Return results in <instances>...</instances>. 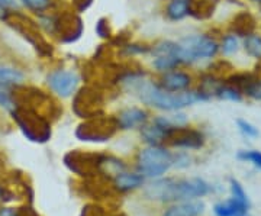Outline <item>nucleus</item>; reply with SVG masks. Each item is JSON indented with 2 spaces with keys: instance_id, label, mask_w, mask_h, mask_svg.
<instances>
[{
  "instance_id": "1",
  "label": "nucleus",
  "mask_w": 261,
  "mask_h": 216,
  "mask_svg": "<svg viewBox=\"0 0 261 216\" xmlns=\"http://www.w3.org/2000/svg\"><path fill=\"white\" fill-rule=\"evenodd\" d=\"M134 94L141 100V103L166 112H177L187 106H193L199 102H206L205 97L196 89H190L186 92L173 93L161 89L155 80L145 78L135 87Z\"/></svg>"
},
{
  "instance_id": "2",
  "label": "nucleus",
  "mask_w": 261,
  "mask_h": 216,
  "mask_svg": "<svg viewBox=\"0 0 261 216\" xmlns=\"http://www.w3.org/2000/svg\"><path fill=\"white\" fill-rule=\"evenodd\" d=\"M211 186L203 179H159L144 187V195L154 202H185L203 198Z\"/></svg>"
},
{
  "instance_id": "3",
  "label": "nucleus",
  "mask_w": 261,
  "mask_h": 216,
  "mask_svg": "<svg viewBox=\"0 0 261 216\" xmlns=\"http://www.w3.org/2000/svg\"><path fill=\"white\" fill-rule=\"evenodd\" d=\"M5 25H8L13 32H16L19 37L23 38L31 47L37 51V54L44 60H51L56 56V47L47 38V35L38 26L35 18H32L29 13L22 10L10 12L8 19L5 20Z\"/></svg>"
},
{
  "instance_id": "4",
  "label": "nucleus",
  "mask_w": 261,
  "mask_h": 216,
  "mask_svg": "<svg viewBox=\"0 0 261 216\" xmlns=\"http://www.w3.org/2000/svg\"><path fill=\"white\" fill-rule=\"evenodd\" d=\"M9 113L19 131L28 141L47 144L51 140L53 121L44 113L20 104H15V107Z\"/></svg>"
},
{
  "instance_id": "5",
  "label": "nucleus",
  "mask_w": 261,
  "mask_h": 216,
  "mask_svg": "<svg viewBox=\"0 0 261 216\" xmlns=\"http://www.w3.org/2000/svg\"><path fill=\"white\" fill-rule=\"evenodd\" d=\"M178 42V60L181 66H195L203 60H212L219 54V41L211 34H193Z\"/></svg>"
},
{
  "instance_id": "6",
  "label": "nucleus",
  "mask_w": 261,
  "mask_h": 216,
  "mask_svg": "<svg viewBox=\"0 0 261 216\" xmlns=\"http://www.w3.org/2000/svg\"><path fill=\"white\" fill-rule=\"evenodd\" d=\"M173 167V152L164 145H147L137 155V171L148 179H159Z\"/></svg>"
},
{
  "instance_id": "7",
  "label": "nucleus",
  "mask_w": 261,
  "mask_h": 216,
  "mask_svg": "<svg viewBox=\"0 0 261 216\" xmlns=\"http://www.w3.org/2000/svg\"><path fill=\"white\" fill-rule=\"evenodd\" d=\"M105 104H106V94L102 87L86 83L84 86H80L77 92L73 94L71 111L74 112L75 116L84 121L103 115Z\"/></svg>"
},
{
  "instance_id": "8",
  "label": "nucleus",
  "mask_w": 261,
  "mask_h": 216,
  "mask_svg": "<svg viewBox=\"0 0 261 216\" xmlns=\"http://www.w3.org/2000/svg\"><path fill=\"white\" fill-rule=\"evenodd\" d=\"M119 131L116 118L111 115H99L90 119H84L75 128V138L83 142L103 144L112 140Z\"/></svg>"
},
{
  "instance_id": "9",
  "label": "nucleus",
  "mask_w": 261,
  "mask_h": 216,
  "mask_svg": "<svg viewBox=\"0 0 261 216\" xmlns=\"http://www.w3.org/2000/svg\"><path fill=\"white\" fill-rule=\"evenodd\" d=\"M84 34V20L80 13L73 9L54 10L53 39L61 45H73Z\"/></svg>"
},
{
  "instance_id": "10",
  "label": "nucleus",
  "mask_w": 261,
  "mask_h": 216,
  "mask_svg": "<svg viewBox=\"0 0 261 216\" xmlns=\"http://www.w3.org/2000/svg\"><path fill=\"white\" fill-rule=\"evenodd\" d=\"M80 74L67 67H56L45 74V85L48 90L56 96L57 99H68L80 87Z\"/></svg>"
},
{
  "instance_id": "11",
  "label": "nucleus",
  "mask_w": 261,
  "mask_h": 216,
  "mask_svg": "<svg viewBox=\"0 0 261 216\" xmlns=\"http://www.w3.org/2000/svg\"><path fill=\"white\" fill-rule=\"evenodd\" d=\"M103 154L74 150L64 155V166L80 177L100 174V161Z\"/></svg>"
},
{
  "instance_id": "12",
  "label": "nucleus",
  "mask_w": 261,
  "mask_h": 216,
  "mask_svg": "<svg viewBox=\"0 0 261 216\" xmlns=\"http://www.w3.org/2000/svg\"><path fill=\"white\" fill-rule=\"evenodd\" d=\"M206 144L205 133L193 126H174L167 133L164 141L166 147L178 150H200Z\"/></svg>"
},
{
  "instance_id": "13",
  "label": "nucleus",
  "mask_w": 261,
  "mask_h": 216,
  "mask_svg": "<svg viewBox=\"0 0 261 216\" xmlns=\"http://www.w3.org/2000/svg\"><path fill=\"white\" fill-rule=\"evenodd\" d=\"M157 85L167 90V92H173V93H180V92H186L193 87V83L196 82L195 75L190 71L181 70V68H176L167 73L160 74V77L155 80Z\"/></svg>"
},
{
  "instance_id": "14",
  "label": "nucleus",
  "mask_w": 261,
  "mask_h": 216,
  "mask_svg": "<svg viewBox=\"0 0 261 216\" xmlns=\"http://www.w3.org/2000/svg\"><path fill=\"white\" fill-rule=\"evenodd\" d=\"M257 28H258V20L250 10H238L228 22V32L233 34L240 39H244L245 37L257 32Z\"/></svg>"
},
{
  "instance_id": "15",
  "label": "nucleus",
  "mask_w": 261,
  "mask_h": 216,
  "mask_svg": "<svg viewBox=\"0 0 261 216\" xmlns=\"http://www.w3.org/2000/svg\"><path fill=\"white\" fill-rule=\"evenodd\" d=\"M116 122L119 126V131H130L144 126L149 121V113L144 107L130 106L119 111L118 115H115Z\"/></svg>"
},
{
  "instance_id": "16",
  "label": "nucleus",
  "mask_w": 261,
  "mask_h": 216,
  "mask_svg": "<svg viewBox=\"0 0 261 216\" xmlns=\"http://www.w3.org/2000/svg\"><path fill=\"white\" fill-rule=\"evenodd\" d=\"M219 6V0H189V18L197 22L212 19Z\"/></svg>"
},
{
  "instance_id": "17",
  "label": "nucleus",
  "mask_w": 261,
  "mask_h": 216,
  "mask_svg": "<svg viewBox=\"0 0 261 216\" xmlns=\"http://www.w3.org/2000/svg\"><path fill=\"white\" fill-rule=\"evenodd\" d=\"M144 176L140 174L138 171H122L119 174H116L112 179L113 186L116 190L119 192H130V190H135V188L144 186Z\"/></svg>"
},
{
  "instance_id": "18",
  "label": "nucleus",
  "mask_w": 261,
  "mask_h": 216,
  "mask_svg": "<svg viewBox=\"0 0 261 216\" xmlns=\"http://www.w3.org/2000/svg\"><path fill=\"white\" fill-rule=\"evenodd\" d=\"M170 129L171 128H164L159 123L151 121V123H145L144 126H141L140 133L142 141L147 145H163Z\"/></svg>"
},
{
  "instance_id": "19",
  "label": "nucleus",
  "mask_w": 261,
  "mask_h": 216,
  "mask_svg": "<svg viewBox=\"0 0 261 216\" xmlns=\"http://www.w3.org/2000/svg\"><path fill=\"white\" fill-rule=\"evenodd\" d=\"M250 206L251 205H247V203H243L237 199L231 198L226 202L216 203L214 212L215 216H248Z\"/></svg>"
},
{
  "instance_id": "20",
  "label": "nucleus",
  "mask_w": 261,
  "mask_h": 216,
  "mask_svg": "<svg viewBox=\"0 0 261 216\" xmlns=\"http://www.w3.org/2000/svg\"><path fill=\"white\" fill-rule=\"evenodd\" d=\"M203 209H205V205L202 202L185 200L181 203L173 205L166 209L163 216H199L203 213Z\"/></svg>"
},
{
  "instance_id": "21",
  "label": "nucleus",
  "mask_w": 261,
  "mask_h": 216,
  "mask_svg": "<svg viewBox=\"0 0 261 216\" xmlns=\"http://www.w3.org/2000/svg\"><path fill=\"white\" fill-rule=\"evenodd\" d=\"M27 83V73L16 66L0 64V85L16 87Z\"/></svg>"
},
{
  "instance_id": "22",
  "label": "nucleus",
  "mask_w": 261,
  "mask_h": 216,
  "mask_svg": "<svg viewBox=\"0 0 261 216\" xmlns=\"http://www.w3.org/2000/svg\"><path fill=\"white\" fill-rule=\"evenodd\" d=\"M19 3L22 9H25L27 13L34 16H39L60 9V3L56 0H19Z\"/></svg>"
},
{
  "instance_id": "23",
  "label": "nucleus",
  "mask_w": 261,
  "mask_h": 216,
  "mask_svg": "<svg viewBox=\"0 0 261 216\" xmlns=\"http://www.w3.org/2000/svg\"><path fill=\"white\" fill-rule=\"evenodd\" d=\"M164 16L168 22H181L189 16V0H167Z\"/></svg>"
},
{
  "instance_id": "24",
  "label": "nucleus",
  "mask_w": 261,
  "mask_h": 216,
  "mask_svg": "<svg viewBox=\"0 0 261 216\" xmlns=\"http://www.w3.org/2000/svg\"><path fill=\"white\" fill-rule=\"evenodd\" d=\"M149 51H151V45L147 42H135V41H129L126 45L118 49V54L123 58L128 60H134L135 57H148Z\"/></svg>"
},
{
  "instance_id": "25",
  "label": "nucleus",
  "mask_w": 261,
  "mask_h": 216,
  "mask_svg": "<svg viewBox=\"0 0 261 216\" xmlns=\"http://www.w3.org/2000/svg\"><path fill=\"white\" fill-rule=\"evenodd\" d=\"M255 77H257V74L254 71H232L228 77H225L224 82L226 85L237 87L244 94V90L247 89V86L250 85Z\"/></svg>"
},
{
  "instance_id": "26",
  "label": "nucleus",
  "mask_w": 261,
  "mask_h": 216,
  "mask_svg": "<svg viewBox=\"0 0 261 216\" xmlns=\"http://www.w3.org/2000/svg\"><path fill=\"white\" fill-rule=\"evenodd\" d=\"M181 63L178 60L177 56H163V57H154L151 61V67L152 70H155L159 74L167 73L171 70L180 68Z\"/></svg>"
},
{
  "instance_id": "27",
  "label": "nucleus",
  "mask_w": 261,
  "mask_h": 216,
  "mask_svg": "<svg viewBox=\"0 0 261 216\" xmlns=\"http://www.w3.org/2000/svg\"><path fill=\"white\" fill-rule=\"evenodd\" d=\"M177 52L178 42H176V41H170V39H163V41H159V42L151 44V51H149L148 57L154 58V57L163 56H177Z\"/></svg>"
},
{
  "instance_id": "28",
  "label": "nucleus",
  "mask_w": 261,
  "mask_h": 216,
  "mask_svg": "<svg viewBox=\"0 0 261 216\" xmlns=\"http://www.w3.org/2000/svg\"><path fill=\"white\" fill-rule=\"evenodd\" d=\"M243 48L245 54L257 61H261V34L254 32L243 39Z\"/></svg>"
},
{
  "instance_id": "29",
  "label": "nucleus",
  "mask_w": 261,
  "mask_h": 216,
  "mask_svg": "<svg viewBox=\"0 0 261 216\" xmlns=\"http://www.w3.org/2000/svg\"><path fill=\"white\" fill-rule=\"evenodd\" d=\"M240 38L235 37L233 34L226 32L222 35L221 41H219V52H222L224 57H232L240 51Z\"/></svg>"
},
{
  "instance_id": "30",
  "label": "nucleus",
  "mask_w": 261,
  "mask_h": 216,
  "mask_svg": "<svg viewBox=\"0 0 261 216\" xmlns=\"http://www.w3.org/2000/svg\"><path fill=\"white\" fill-rule=\"evenodd\" d=\"M215 97L219 99V100H226V102H241L244 94L237 87H233L231 85H226L224 82L222 85L218 87V90L215 93Z\"/></svg>"
},
{
  "instance_id": "31",
  "label": "nucleus",
  "mask_w": 261,
  "mask_h": 216,
  "mask_svg": "<svg viewBox=\"0 0 261 216\" xmlns=\"http://www.w3.org/2000/svg\"><path fill=\"white\" fill-rule=\"evenodd\" d=\"M206 70H207L209 73H212L214 75H216V77L222 78V80H224L225 77H228V75L231 74L232 71H235L233 66L226 60V58L215 60L214 63H211L209 66L206 67Z\"/></svg>"
},
{
  "instance_id": "32",
  "label": "nucleus",
  "mask_w": 261,
  "mask_h": 216,
  "mask_svg": "<svg viewBox=\"0 0 261 216\" xmlns=\"http://www.w3.org/2000/svg\"><path fill=\"white\" fill-rule=\"evenodd\" d=\"M94 32H96V35L100 38L102 41H106V42H109L112 39L113 35H115L112 29V23H111L109 18H106V16H102V18H99L96 20V23H94Z\"/></svg>"
},
{
  "instance_id": "33",
  "label": "nucleus",
  "mask_w": 261,
  "mask_h": 216,
  "mask_svg": "<svg viewBox=\"0 0 261 216\" xmlns=\"http://www.w3.org/2000/svg\"><path fill=\"white\" fill-rule=\"evenodd\" d=\"M0 107L10 112L15 107V93L13 87L0 85Z\"/></svg>"
},
{
  "instance_id": "34",
  "label": "nucleus",
  "mask_w": 261,
  "mask_h": 216,
  "mask_svg": "<svg viewBox=\"0 0 261 216\" xmlns=\"http://www.w3.org/2000/svg\"><path fill=\"white\" fill-rule=\"evenodd\" d=\"M244 96L250 97L252 100L261 102V75L257 74V77L247 86V89L244 90Z\"/></svg>"
},
{
  "instance_id": "35",
  "label": "nucleus",
  "mask_w": 261,
  "mask_h": 216,
  "mask_svg": "<svg viewBox=\"0 0 261 216\" xmlns=\"http://www.w3.org/2000/svg\"><path fill=\"white\" fill-rule=\"evenodd\" d=\"M237 158L241 161H248L252 163L257 169L261 170V152L255 150H248V151H240L237 154Z\"/></svg>"
},
{
  "instance_id": "36",
  "label": "nucleus",
  "mask_w": 261,
  "mask_h": 216,
  "mask_svg": "<svg viewBox=\"0 0 261 216\" xmlns=\"http://www.w3.org/2000/svg\"><path fill=\"white\" fill-rule=\"evenodd\" d=\"M237 126H238L240 132L247 138H257L260 135L258 128H255L251 122H248L245 119H237Z\"/></svg>"
},
{
  "instance_id": "37",
  "label": "nucleus",
  "mask_w": 261,
  "mask_h": 216,
  "mask_svg": "<svg viewBox=\"0 0 261 216\" xmlns=\"http://www.w3.org/2000/svg\"><path fill=\"white\" fill-rule=\"evenodd\" d=\"M229 181H231V193H232V198L237 199V200H240V202H243V203L251 205V203H250V199H248L245 190H244L243 184L235 179H231Z\"/></svg>"
},
{
  "instance_id": "38",
  "label": "nucleus",
  "mask_w": 261,
  "mask_h": 216,
  "mask_svg": "<svg viewBox=\"0 0 261 216\" xmlns=\"http://www.w3.org/2000/svg\"><path fill=\"white\" fill-rule=\"evenodd\" d=\"M93 3L94 0H70L71 9L74 10V12H77V13H80V15L86 13L87 10L93 6Z\"/></svg>"
},
{
  "instance_id": "39",
  "label": "nucleus",
  "mask_w": 261,
  "mask_h": 216,
  "mask_svg": "<svg viewBox=\"0 0 261 216\" xmlns=\"http://www.w3.org/2000/svg\"><path fill=\"white\" fill-rule=\"evenodd\" d=\"M190 164V157L186 152H177V154H173V167H177V169H185L189 167Z\"/></svg>"
},
{
  "instance_id": "40",
  "label": "nucleus",
  "mask_w": 261,
  "mask_h": 216,
  "mask_svg": "<svg viewBox=\"0 0 261 216\" xmlns=\"http://www.w3.org/2000/svg\"><path fill=\"white\" fill-rule=\"evenodd\" d=\"M80 216H105V213H103V210L100 207L89 205V206L83 207V212H82Z\"/></svg>"
},
{
  "instance_id": "41",
  "label": "nucleus",
  "mask_w": 261,
  "mask_h": 216,
  "mask_svg": "<svg viewBox=\"0 0 261 216\" xmlns=\"http://www.w3.org/2000/svg\"><path fill=\"white\" fill-rule=\"evenodd\" d=\"M0 5L9 12H13V10H20V3L19 0H0Z\"/></svg>"
},
{
  "instance_id": "42",
  "label": "nucleus",
  "mask_w": 261,
  "mask_h": 216,
  "mask_svg": "<svg viewBox=\"0 0 261 216\" xmlns=\"http://www.w3.org/2000/svg\"><path fill=\"white\" fill-rule=\"evenodd\" d=\"M0 216H20V210L15 207L0 206Z\"/></svg>"
},
{
  "instance_id": "43",
  "label": "nucleus",
  "mask_w": 261,
  "mask_h": 216,
  "mask_svg": "<svg viewBox=\"0 0 261 216\" xmlns=\"http://www.w3.org/2000/svg\"><path fill=\"white\" fill-rule=\"evenodd\" d=\"M9 13H10L9 10H6L3 6H2V5H0V22H2V23H5V20L8 19Z\"/></svg>"
},
{
  "instance_id": "44",
  "label": "nucleus",
  "mask_w": 261,
  "mask_h": 216,
  "mask_svg": "<svg viewBox=\"0 0 261 216\" xmlns=\"http://www.w3.org/2000/svg\"><path fill=\"white\" fill-rule=\"evenodd\" d=\"M254 73H255V74L261 75V61H258V64L255 66V68H254Z\"/></svg>"
},
{
  "instance_id": "45",
  "label": "nucleus",
  "mask_w": 261,
  "mask_h": 216,
  "mask_svg": "<svg viewBox=\"0 0 261 216\" xmlns=\"http://www.w3.org/2000/svg\"><path fill=\"white\" fill-rule=\"evenodd\" d=\"M251 2L252 3H255V5H257V6L261 9V0H251Z\"/></svg>"
},
{
  "instance_id": "46",
  "label": "nucleus",
  "mask_w": 261,
  "mask_h": 216,
  "mask_svg": "<svg viewBox=\"0 0 261 216\" xmlns=\"http://www.w3.org/2000/svg\"><path fill=\"white\" fill-rule=\"evenodd\" d=\"M2 190H3V187L0 186V199H2Z\"/></svg>"
},
{
  "instance_id": "47",
  "label": "nucleus",
  "mask_w": 261,
  "mask_h": 216,
  "mask_svg": "<svg viewBox=\"0 0 261 216\" xmlns=\"http://www.w3.org/2000/svg\"><path fill=\"white\" fill-rule=\"evenodd\" d=\"M56 2H58V3H60V2H63V0H56Z\"/></svg>"
},
{
  "instance_id": "48",
  "label": "nucleus",
  "mask_w": 261,
  "mask_h": 216,
  "mask_svg": "<svg viewBox=\"0 0 261 216\" xmlns=\"http://www.w3.org/2000/svg\"><path fill=\"white\" fill-rule=\"evenodd\" d=\"M121 216H122V215H121Z\"/></svg>"
}]
</instances>
